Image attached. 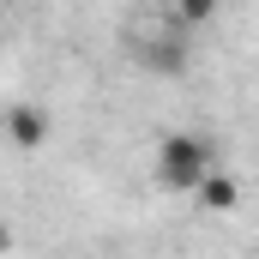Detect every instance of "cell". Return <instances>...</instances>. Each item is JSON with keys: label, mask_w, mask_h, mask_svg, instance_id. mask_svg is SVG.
Listing matches in <instances>:
<instances>
[{"label": "cell", "mask_w": 259, "mask_h": 259, "mask_svg": "<svg viewBox=\"0 0 259 259\" xmlns=\"http://www.w3.org/2000/svg\"><path fill=\"white\" fill-rule=\"evenodd\" d=\"M205 169H211V139H199V133H169V139L157 145V181H163V187L193 193Z\"/></svg>", "instance_id": "obj_1"}, {"label": "cell", "mask_w": 259, "mask_h": 259, "mask_svg": "<svg viewBox=\"0 0 259 259\" xmlns=\"http://www.w3.org/2000/svg\"><path fill=\"white\" fill-rule=\"evenodd\" d=\"M6 139H12L18 151H42V139H49V121H42L36 109H24V103H18V109L6 115Z\"/></svg>", "instance_id": "obj_2"}, {"label": "cell", "mask_w": 259, "mask_h": 259, "mask_svg": "<svg viewBox=\"0 0 259 259\" xmlns=\"http://www.w3.org/2000/svg\"><path fill=\"white\" fill-rule=\"evenodd\" d=\"M199 205H205V211H235V205H241V187H235V175H217V169H205V175H199Z\"/></svg>", "instance_id": "obj_3"}, {"label": "cell", "mask_w": 259, "mask_h": 259, "mask_svg": "<svg viewBox=\"0 0 259 259\" xmlns=\"http://www.w3.org/2000/svg\"><path fill=\"white\" fill-rule=\"evenodd\" d=\"M145 66H151V72H181V66H187V42H181V36H157V42L145 49Z\"/></svg>", "instance_id": "obj_4"}, {"label": "cell", "mask_w": 259, "mask_h": 259, "mask_svg": "<svg viewBox=\"0 0 259 259\" xmlns=\"http://www.w3.org/2000/svg\"><path fill=\"white\" fill-rule=\"evenodd\" d=\"M211 12H217V0H181V18H187V24H205Z\"/></svg>", "instance_id": "obj_5"}]
</instances>
